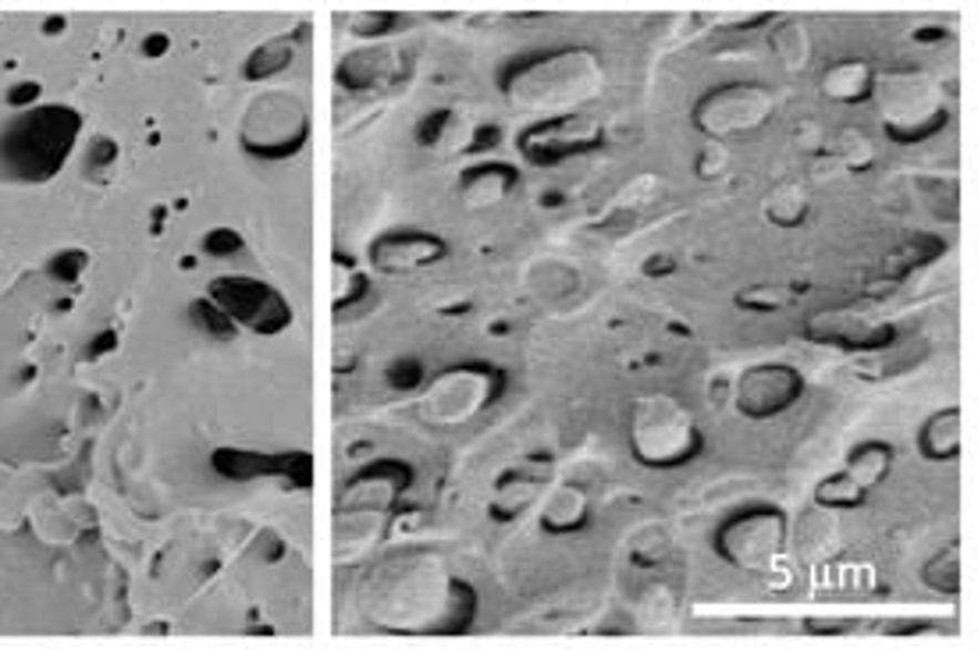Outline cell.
<instances>
[{"mask_svg": "<svg viewBox=\"0 0 978 650\" xmlns=\"http://www.w3.org/2000/svg\"><path fill=\"white\" fill-rule=\"evenodd\" d=\"M601 61L587 47H552L527 50L505 61L498 90L519 107H559L584 104L601 90Z\"/></svg>", "mask_w": 978, "mask_h": 650, "instance_id": "cell-1", "label": "cell"}, {"mask_svg": "<svg viewBox=\"0 0 978 650\" xmlns=\"http://www.w3.org/2000/svg\"><path fill=\"white\" fill-rule=\"evenodd\" d=\"M630 455L645 470H683L704 455V434L690 409L669 395H640L630 405L627 423Z\"/></svg>", "mask_w": 978, "mask_h": 650, "instance_id": "cell-2", "label": "cell"}, {"mask_svg": "<svg viewBox=\"0 0 978 650\" xmlns=\"http://www.w3.org/2000/svg\"><path fill=\"white\" fill-rule=\"evenodd\" d=\"M790 540V519L772 502H744L722 516L712 529V551L730 569L762 576L783 558Z\"/></svg>", "mask_w": 978, "mask_h": 650, "instance_id": "cell-3", "label": "cell"}, {"mask_svg": "<svg viewBox=\"0 0 978 650\" xmlns=\"http://www.w3.org/2000/svg\"><path fill=\"white\" fill-rule=\"evenodd\" d=\"M875 96L883 107L886 140L897 146L929 143L950 125V107L943 104V93L915 72H889L875 79Z\"/></svg>", "mask_w": 978, "mask_h": 650, "instance_id": "cell-4", "label": "cell"}, {"mask_svg": "<svg viewBox=\"0 0 978 650\" xmlns=\"http://www.w3.org/2000/svg\"><path fill=\"white\" fill-rule=\"evenodd\" d=\"M505 384L509 378L502 367L487 359H463L428 381L424 416L437 423H466L477 413H487L505 395Z\"/></svg>", "mask_w": 978, "mask_h": 650, "instance_id": "cell-5", "label": "cell"}, {"mask_svg": "<svg viewBox=\"0 0 978 650\" xmlns=\"http://www.w3.org/2000/svg\"><path fill=\"white\" fill-rule=\"evenodd\" d=\"M775 114V93L762 82H719L698 96L690 111L694 125L704 140L722 143L733 135H751Z\"/></svg>", "mask_w": 978, "mask_h": 650, "instance_id": "cell-6", "label": "cell"}, {"mask_svg": "<svg viewBox=\"0 0 978 650\" xmlns=\"http://www.w3.org/2000/svg\"><path fill=\"white\" fill-rule=\"evenodd\" d=\"M79 117L72 111H37L14 122L4 135V161L19 164L22 178H47L61 167L75 140Z\"/></svg>", "mask_w": 978, "mask_h": 650, "instance_id": "cell-7", "label": "cell"}, {"mask_svg": "<svg viewBox=\"0 0 978 650\" xmlns=\"http://www.w3.org/2000/svg\"><path fill=\"white\" fill-rule=\"evenodd\" d=\"M310 140V117L289 93H267L243 122V149L260 161H289Z\"/></svg>", "mask_w": 978, "mask_h": 650, "instance_id": "cell-8", "label": "cell"}, {"mask_svg": "<svg viewBox=\"0 0 978 650\" xmlns=\"http://www.w3.org/2000/svg\"><path fill=\"white\" fill-rule=\"evenodd\" d=\"M605 146V125L591 114L563 111L542 117L516 135V153L531 167H559L573 157H587Z\"/></svg>", "mask_w": 978, "mask_h": 650, "instance_id": "cell-9", "label": "cell"}, {"mask_svg": "<svg viewBox=\"0 0 978 650\" xmlns=\"http://www.w3.org/2000/svg\"><path fill=\"white\" fill-rule=\"evenodd\" d=\"M222 310L243 323L246 331L257 334H281L292 328V306L278 288L264 285L257 278H214L210 296Z\"/></svg>", "mask_w": 978, "mask_h": 650, "instance_id": "cell-10", "label": "cell"}, {"mask_svg": "<svg viewBox=\"0 0 978 650\" xmlns=\"http://www.w3.org/2000/svg\"><path fill=\"white\" fill-rule=\"evenodd\" d=\"M801 334L812 341V345L825 349H840L847 355H868L879 352L900 338L897 323L879 320L865 310H851V306H840V310H819L804 320Z\"/></svg>", "mask_w": 978, "mask_h": 650, "instance_id": "cell-11", "label": "cell"}, {"mask_svg": "<svg viewBox=\"0 0 978 650\" xmlns=\"http://www.w3.org/2000/svg\"><path fill=\"white\" fill-rule=\"evenodd\" d=\"M804 373L794 363H758L733 384V405L744 420H775L804 399Z\"/></svg>", "mask_w": 978, "mask_h": 650, "instance_id": "cell-12", "label": "cell"}, {"mask_svg": "<svg viewBox=\"0 0 978 650\" xmlns=\"http://www.w3.org/2000/svg\"><path fill=\"white\" fill-rule=\"evenodd\" d=\"M552 470H555L552 455H527V458H516L513 466H505L495 476L492 498H487V508H484L487 519L498 526H513L537 498H542V491L552 481Z\"/></svg>", "mask_w": 978, "mask_h": 650, "instance_id": "cell-13", "label": "cell"}, {"mask_svg": "<svg viewBox=\"0 0 978 650\" xmlns=\"http://www.w3.org/2000/svg\"><path fill=\"white\" fill-rule=\"evenodd\" d=\"M413 487V466L402 458H378L352 473L339 491V512L352 508H392Z\"/></svg>", "mask_w": 978, "mask_h": 650, "instance_id": "cell-14", "label": "cell"}, {"mask_svg": "<svg viewBox=\"0 0 978 650\" xmlns=\"http://www.w3.org/2000/svg\"><path fill=\"white\" fill-rule=\"evenodd\" d=\"M449 256V243L434 231H420V228H399L381 235L374 246H370V267L381 274H410L420 267H434Z\"/></svg>", "mask_w": 978, "mask_h": 650, "instance_id": "cell-15", "label": "cell"}, {"mask_svg": "<svg viewBox=\"0 0 978 650\" xmlns=\"http://www.w3.org/2000/svg\"><path fill=\"white\" fill-rule=\"evenodd\" d=\"M943 256H947V238H939V235H933V231H915V235L900 238V243L883 256L879 278H875V281L865 288V296H875V299H879V296L897 292V288L910 278V274H918V270H925V267L939 264Z\"/></svg>", "mask_w": 978, "mask_h": 650, "instance_id": "cell-16", "label": "cell"}, {"mask_svg": "<svg viewBox=\"0 0 978 650\" xmlns=\"http://www.w3.org/2000/svg\"><path fill=\"white\" fill-rule=\"evenodd\" d=\"M214 470L228 476V481H253V476H281L292 487H310L313 484V458L307 452H289V455H257V452H239V448H217L214 452Z\"/></svg>", "mask_w": 978, "mask_h": 650, "instance_id": "cell-17", "label": "cell"}, {"mask_svg": "<svg viewBox=\"0 0 978 650\" xmlns=\"http://www.w3.org/2000/svg\"><path fill=\"white\" fill-rule=\"evenodd\" d=\"M399 75H406V61H402L392 47H378V43L352 50V54H346L339 68H334V82L349 93L381 90V85L399 82Z\"/></svg>", "mask_w": 978, "mask_h": 650, "instance_id": "cell-18", "label": "cell"}, {"mask_svg": "<svg viewBox=\"0 0 978 650\" xmlns=\"http://www.w3.org/2000/svg\"><path fill=\"white\" fill-rule=\"evenodd\" d=\"M516 189H519V167H513L509 161L484 157L477 164L463 167V175H460V196L466 207H474V210L502 203Z\"/></svg>", "mask_w": 978, "mask_h": 650, "instance_id": "cell-19", "label": "cell"}, {"mask_svg": "<svg viewBox=\"0 0 978 650\" xmlns=\"http://www.w3.org/2000/svg\"><path fill=\"white\" fill-rule=\"evenodd\" d=\"M591 516H595V505L587 498V491L580 484H563L545 498L537 526L552 537H573L591 526Z\"/></svg>", "mask_w": 978, "mask_h": 650, "instance_id": "cell-20", "label": "cell"}, {"mask_svg": "<svg viewBox=\"0 0 978 650\" xmlns=\"http://www.w3.org/2000/svg\"><path fill=\"white\" fill-rule=\"evenodd\" d=\"M875 68L862 58H843L836 64L825 68V75L819 79V90L836 100V104H865L875 96Z\"/></svg>", "mask_w": 978, "mask_h": 650, "instance_id": "cell-21", "label": "cell"}, {"mask_svg": "<svg viewBox=\"0 0 978 650\" xmlns=\"http://www.w3.org/2000/svg\"><path fill=\"white\" fill-rule=\"evenodd\" d=\"M960 441H965V416L960 409H939L918 431V455L925 462H954L960 455Z\"/></svg>", "mask_w": 978, "mask_h": 650, "instance_id": "cell-22", "label": "cell"}, {"mask_svg": "<svg viewBox=\"0 0 978 650\" xmlns=\"http://www.w3.org/2000/svg\"><path fill=\"white\" fill-rule=\"evenodd\" d=\"M925 355H929V341H910V345H900V338L893 341V345L879 349V352H868L862 363L854 367L857 378L865 381H889V378H904V373H910L915 367L925 363Z\"/></svg>", "mask_w": 978, "mask_h": 650, "instance_id": "cell-23", "label": "cell"}, {"mask_svg": "<svg viewBox=\"0 0 978 650\" xmlns=\"http://www.w3.org/2000/svg\"><path fill=\"white\" fill-rule=\"evenodd\" d=\"M893 458H897V452H893L889 441L868 437V441H857L851 448L847 462H843V473H847L865 494H872L879 484H886V476L893 470Z\"/></svg>", "mask_w": 978, "mask_h": 650, "instance_id": "cell-24", "label": "cell"}, {"mask_svg": "<svg viewBox=\"0 0 978 650\" xmlns=\"http://www.w3.org/2000/svg\"><path fill=\"white\" fill-rule=\"evenodd\" d=\"M807 214H812V193L801 182H783L775 185L765 199V217L775 228H801Z\"/></svg>", "mask_w": 978, "mask_h": 650, "instance_id": "cell-25", "label": "cell"}, {"mask_svg": "<svg viewBox=\"0 0 978 650\" xmlns=\"http://www.w3.org/2000/svg\"><path fill=\"white\" fill-rule=\"evenodd\" d=\"M807 292V285H751V288H740V292L733 296L737 310L744 313H780L786 310V306H794L801 296Z\"/></svg>", "mask_w": 978, "mask_h": 650, "instance_id": "cell-26", "label": "cell"}, {"mask_svg": "<svg viewBox=\"0 0 978 650\" xmlns=\"http://www.w3.org/2000/svg\"><path fill=\"white\" fill-rule=\"evenodd\" d=\"M922 584L929 587L933 594H939V597H957L960 594V544L957 540L925 561V566H922Z\"/></svg>", "mask_w": 978, "mask_h": 650, "instance_id": "cell-27", "label": "cell"}, {"mask_svg": "<svg viewBox=\"0 0 978 650\" xmlns=\"http://www.w3.org/2000/svg\"><path fill=\"white\" fill-rule=\"evenodd\" d=\"M292 54H296L292 37H285V40H267V43H260V47L246 58L243 75H246L249 82L271 79V75L285 72V68L292 64Z\"/></svg>", "mask_w": 978, "mask_h": 650, "instance_id": "cell-28", "label": "cell"}, {"mask_svg": "<svg viewBox=\"0 0 978 650\" xmlns=\"http://www.w3.org/2000/svg\"><path fill=\"white\" fill-rule=\"evenodd\" d=\"M830 157L836 161V167H847V171H854V175H862V171H868L875 164V143L862 128H843L836 135Z\"/></svg>", "mask_w": 978, "mask_h": 650, "instance_id": "cell-29", "label": "cell"}, {"mask_svg": "<svg viewBox=\"0 0 978 650\" xmlns=\"http://www.w3.org/2000/svg\"><path fill=\"white\" fill-rule=\"evenodd\" d=\"M772 50L780 54V61L786 68H804L807 58H812V43H807V29L794 19H783L780 25L772 29Z\"/></svg>", "mask_w": 978, "mask_h": 650, "instance_id": "cell-30", "label": "cell"}, {"mask_svg": "<svg viewBox=\"0 0 978 650\" xmlns=\"http://www.w3.org/2000/svg\"><path fill=\"white\" fill-rule=\"evenodd\" d=\"M865 498H868V494L857 487L843 470H836L833 476H825V481L815 487V502L822 508H840V512L843 508H862Z\"/></svg>", "mask_w": 978, "mask_h": 650, "instance_id": "cell-31", "label": "cell"}, {"mask_svg": "<svg viewBox=\"0 0 978 650\" xmlns=\"http://www.w3.org/2000/svg\"><path fill=\"white\" fill-rule=\"evenodd\" d=\"M384 381L388 388L395 391H416L428 384V370H424V359L420 355H399L392 359V363L384 367Z\"/></svg>", "mask_w": 978, "mask_h": 650, "instance_id": "cell-32", "label": "cell"}, {"mask_svg": "<svg viewBox=\"0 0 978 650\" xmlns=\"http://www.w3.org/2000/svg\"><path fill=\"white\" fill-rule=\"evenodd\" d=\"M189 317L199 323V328H204L207 334H214V338H222V341H231L235 338V320L222 310V306H217L214 299H196L193 306H189Z\"/></svg>", "mask_w": 978, "mask_h": 650, "instance_id": "cell-33", "label": "cell"}, {"mask_svg": "<svg viewBox=\"0 0 978 650\" xmlns=\"http://www.w3.org/2000/svg\"><path fill=\"white\" fill-rule=\"evenodd\" d=\"M666 551H669V540H666V534H662L659 526L640 529V534L630 540V561H634V566H640V569L659 566Z\"/></svg>", "mask_w": 978, "mask_h": 650, "instance_id": "cell-34", "label": "cell"}, {"mask_svg": "<svg viewBox=\"0 0 978 650\" xmlns=\"http://www.w3.org/2000/svg\"><path fill=\"white\" fill-rule=\"evenodd\" d=\"M395 29H402V19L395 11H370V14H357V19H352V32H357L360 40H384V37H392Z\"/></svg>", "mask_w": 978, "mask_h": 650, "instance_id": "cell-35", "label": "cell"}, {"mask_svg": "<svg viewBox=\"0 0 978 650\" xmlns=\"http://www.w3.org/2000/svg\"><path fill=\"white\" fill-rule=\"evenodd\" d=\"M694 171H698V178H701V182H719V178L730 171V153H727V146H722V143H708V146L698 153Z\"/></svg>", "mask_w": 978, "mask_h": 650, "instance_id": "cell-36", "label": "cell"}, {"mask_svg": "<svg viewBox=\"0 0 978 650\" xmlns=\"http://www.w3.org/2000/svg\"><path fill=\"white\" fill-rule=\"evenodd\" d=\"M452 122H455L452 107H437V111L424 114V117H420V125H416V143L420 146H437V143H442V135L452 128Z\"/></svg>", "mask_w": 978, "mask_h": 650, "instance_id": "cell-37", "label": "cell"}, {"mask_svg": "<svg viewBox=\"0 0 978 650\" xmlns=\"http://www.w3.org/2000/svg\"><path fill=\"white\" fill-rule=\"evenodd\" d=\"M86 264H90V256L82 249H64L50 260V274H54L58 281H75L79 274L86 270Z\"/></svg>", "mask_w": 978, "mask_h": 650, "instance_id": "cell-38", "label": "cell"}, {"mask_svg": "<svg viewBox=\"0 0 978 650\" xmlns=\"http://www.w3.org/2000/svg\"><path fill=\"white\" fill-rule=\"evenodd\" d=\"M939 629V622L933 619H886V622H875V632H883V637H922V632H933Z\"/></svg>", "mask_w": 978, "mask_h": 650, "instance_id": "cell-39", "label": "cell"}, {"mask_svg": "<svg viewBox=\"0 0 978 650\" xmlns=\"http://www.w3.org/2000/svg\"><path fill=\"white\" fill-rule=\"evenodd\" d=\"M243 246H246L243 235L231 228H214L204 235V252H210V256H235V252H243Z\"/></svg>", "mask_w": 978, "mask_h": 650, "instance_id": "cell-40", "label": "cell"}, {"mask_svg": "<svg viewBox=\"0 0 978 650\" xmlns=\"http://www.w3.org/2000/svg\"><path fill=\"white\" fill-rule=\"evenodd\" d=\"M498 143H502V128L498 125H477L463 153H470V157H492V153L498 149Z\"/></svg>", "mask_w": 978, "mask_h": 650, "instance_id": "cell-41", "label": "cell"}, {"mask_svg": "<svg viewBox=\"0 0 978 650\" xmlns=\"http://www.w3.org/2000/svg\"><path fill=\"white\" fill-rule=\"evenodd\" d=\"M857 622L854 619H807L804 622V632H812V637H847V632H854Z\"/></svg>", "mask_w": 978, "mask_h": 650, "instance_id": "cell-42", "label": "cell"}, {"mask_svg": "<svg viewBox=\"0 0 978 650\" xmlns=\"http://www.w3.org/2000/svg\"><path fill=\"white\" fill-rule=\"evenodd\" d=\"M40 82H19V85H11L8 90V104L11 107H32L40 100Z\"/></svg>", "mask_w": 978, "mask_h": 650, "instance_id": "cell-43", "label": "cell"}, {"mask_svg": "<svg viewBox=\"0 0 978 650\" xmlns=\"http://www.w3.org/2000/svg\"><path fill=\"white\" fill-rule=\"evenodd\" d=\"M117 161V143L114 140H96L90 146V167L100 171V167H111Z\"/></svg>", "mask_w": 978, "mask_h": 650, "instance_id": "cell-44", "label": "cell"}, {"mask_svg": "<svg viewBox=\"0 0 978 650\" xmlns=\"http://www.w3.org/2000/svg\"><path fill=\"white\" fill-rule=\"evenodd\" d=\"M640 270H645L648 278H666V274L677 270V256H669V252H655V256H648L645 264H640Z\"/></svg>", "mask_w": 978, "mask_h": 650, "instance_id": "cell-45", "label": "cell"}, {"mask_svg": "<svg viewBox=\"0 0 978 650\" xmlns=\"http://www.w3.org/2000/svg\"><path fill=\"white\" fill-rule=\"evenodd\" d=\"M114 349H117V334H114V328H111V331H100V334L90 341L86 355H90V359H100V355H107V352H114Z\"/></svg>", "mask_w": 978, "mask_h": 650, "instance_id": "cell-46", "label": "cell"}, {"mask_svg": "<svg viewBox=\"0 0 978 650\" xmlns=\"http://www.w3.org/2000/svg\"><path fill=\"white\" fill-rule=\"evenodd\" d=\"M167 43H172V40H167L164 32H150V37L143 40V54L146 58H161L164 50H167Z\"/></svg>", "mask_w": 978, "mask_h": 650, "instance_id": "cell-47", "label": "cell"}, {"mask_svg": "<svg viewBox=\"0 0 978 650\" xmlns=\"http://www.w3.org/2000/svg\"><path fill=\"white\" fill-rule=\"evenodd\" d=\"M910 40H915V43H939V40H947V29H936V25H929V29H918Z\"/></svg>", "mask_w": 978, "mask_h": 650, "instance_id": "cell-48", "label": "cell"}, {"mask_svg": "<svg viewBox=\"0 0 978 650\" xmlns=\"http://www.w3.org/2000/svg\"><path fill=\"white\" fill-rule=\"evenodd\" d=\"M563 199H566V193H559V189H548V193L537 196V207H542V210H552V207H559Z\"/></svg>", "mask_w": 978, "mask_h": 650, "instance_id": "cell-49", "label": "cell"}, {"mask_svg": "<svg viewBox=\"0 0 978 650\" xmlns=\"http://www.w3.org/2000/svg\"><path fill=\"white\" fill-rule=\"evenodd\" d=\"M43 32H47V37H54V32H64V19H47L43 22Z\"/></svg>", "mask_w": 978, "mask_h": 650, "instance_id": "cell-50", "label": "cell"}]
</instances>
